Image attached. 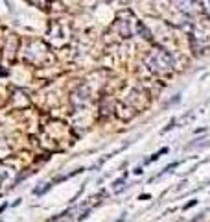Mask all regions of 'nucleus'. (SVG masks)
Masks as SVG:
<instances>
[{
  "mask_svg": "<svg viewBox=\"0 0 210 222\" xmlns=\"http://www.w3.org/2000/svg\"><path fill=\"white\" fill-rule=\"evenodd\" d=\"M148 63H149V67L153 68V71L164 72V71H168V68L171 67V58L164 50H157V52H153V56L149 58Z\"/></svg>",
  "mask_w": 210,
  "mask_h": 222,
  "instance_id": "obj_1",
  "label": "nucleus"
}]
</instances>
